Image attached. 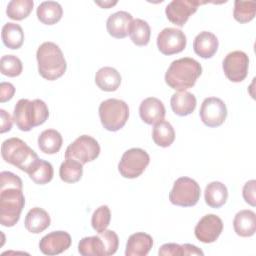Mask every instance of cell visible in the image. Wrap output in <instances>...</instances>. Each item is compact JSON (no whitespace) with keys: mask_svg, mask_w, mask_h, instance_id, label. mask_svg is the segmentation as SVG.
<instances>
[{"mask_svg":"<svg viewBox=\"0 0 256 256\" xmlns=\"http://www.w3.org/2000/svg\"><path fill=\"white\" fill-rule=\"evenodd\" d=\"M23 183L19 176L9 171L0 173V223L13 227L25 205Z\"/></svg>","mask_w":256,"mask_h":256,"instance_id":"cell-1","label":"cell"},{"mask_svg":"<svg viewBox=\"0 0 256 256\" xmlns=\"http://www.w3.org/2000/svg\"><path fill=\"white\" fill-rule=\"evenodd\" d=\"M202 74L201 64L190 57L174 60L165 73L166 84L176 91H186L193 87Z\"/></svg>","mask_w":256,"mask_h":256,"instance_id":"cell-2","label":"cell"},{"mask_svg":"<svg viewBox=\"0 0 256 256\" xmlns=\"http://www.w3.org/2000/svg\"><path fill=\"white\" fill-rule=\"evenodd\" d=\"M38 72L46 80L53 81L64 75L67 64L60 47L54 42L42 43L36 52Z\"/></svg>","mask_w":256,"mask_h":256,"instance_id":"cell-3","label":"cell"},{"mask_svg":"<svg viewBox=\"0 0 256 256\" xmlns=\"http://www.w3.org/2000/svg\"><path fill=\"white\" fill-rule=\"evenodd\" d=\"M49 110L46 103L41 99H20L13 112V121L21 131H30L36 126L46 122Z\"/></svg>","mask_w":256,"mask_h":256,"instance_id":"cell-4","label":"cell"},{"mask_svg":"<svg viewBox=\"0 0 256 256\" xmlns=\"http://www.w3.org/2000/svg\"><path fill=\"white\" fill-rule=\"evenodd\" d=\"M1 155L5 162L16 166L24 172H27L32 164L39 159L36 152L17 137L3 141L1 145Z\"/></svg>","mask_w":256,"mask_h":256,"instance_id":"cell-5","label":"cell"},{"mask_svg":"<svg viewBox=\"0 0 256 256\" xmlns=\"http://www.w3.org/2000/svg\"><path fill=\"white\" fill-rule=\"evenodd\" d=\"M98 112L102 126L112 132L123 128L129 117L128 104L116 98L102 101L99 105Z\"/></svg>","mask_w":256,"mask_h":256,"instance_id":"cell-6","label":"cell"},{"mask_svg":"<svg viewBox=\"0 0 256 256\" xmlns=\"http://www.w3.org/2000/svg\"><path fill=\"white\" fill-rule=\"evenodd\" d=\"M200 193V186L194 179L180 177L173 184L169 193V200L176 206L191 207L198 203Z\"/></svg>","mask_w":256,"mask_h":256,"instance_id":"cell-7","label":"cell"},{"mask_svg":"<svg viewBox=\"0 0 256 256\" xmlns=\"http://www.w3.org/2000/svg\"><path fill=\"white\" fill-rule=\"evenodd\" d=\"M150 162L149 154L141 148H131L125 151L118 164V171L124 178L139 177Z\"/></svg>","mask_w":256,"mask_h":256,"instance_id":"cell-8","label":"cell"},{"mask_svg":"<svg viewBox=\"0 0 256 256\" xmlns=\"http://www.w3.org/2000/svg\"><path fill=\"white\" fill-rule=\"evenodd\" d=\"M100 154V145L89 135H81L75 139L65 151V159L77 160L82 165L95 160Z\"/></svg>","mask_w":256,"mask_h":256,"instance_id":"cell-9","label":"cell"},{"mask_svg":"<svg viewBox=\"0 0 256 256\" xmlns=\"http://www.w3.org/2000/svg\"><path fill=\"white\" fill-rule=\"evenodd\" d=\"M249 58L243 51L236 50L228 53L222 63V68L228 80L238 83L243 81L248 74Z\"/></svg>","mask_w":256,"mask_h":256,"instance_id":"cell-10","label":"cell"},{"mask_svg":"<svg viewBox=\"0 0 256 256\" xmlns=\"http://www.w3.org/2000/svg\"><path fill=\"white\" fill-rule=\"evenodd\" d=\"M199 115L206 126L214 128L224 123L227 117V108L220 98L208 97L203 100Z\"/></svg>","mask_w":256,"mask_h":256,"instance_id":"cell-11","label":"cell"},{"mask_svg":"<svg viewBox=\"0 0 256 256\" xmlns=\"http://www.w3.org/2000/svg\"><path fill=\"white\" fill-rule=\"evenodd\" d=\"M207 1L200 0H173L165 8V14L167 19L182 27L185 25L189 17L194 14L201 4H205Z\"/></svg>","mask_w":256,"mask_h":256,"instance_id":"cell-12","label":"cell"},{"mask_svg":"<svg viewBox=\"0 0 256 256\" xmlns=\"http://www.w3.org/2000/svg\"><path fill=\"white\" fill-rule=\"evenodd\" d=\"M186 36L180 29L167 27L157 36V47L164 55H173L182 52L186 47Z\"/></svg>","mask_w":256,"mask_h":256,"instance_id":"cell-13","label":"cell"},{"mask_svg":"<svg viewBox=\"0 0 256 256\" xmlns=\"http://www.w3.org/2000/svg\"><path fill=\"white\" fill-rule=\"evenodd\" d=\"M223 230V222L215 214L203 216L196 224L194 233L195 237L202 243H213L220 236Z\"/></svg>","mask_w":256,"mask_h":256,"instance_id":"cell-14","label":"cell"},{"mask_svg":"<svg viewBox=\"0 0 256 256\" xmlns=\"http://www.w3.org/2000/svg\"><path fill=\"white\" fill-rule=\"evenodd\" d=\"M72 243L69 233L65 231H53L41 238L39 249L45 255H58L66 251Z\"/></svg>","mask_w":256,"mask_h":256,"instance_id":"cell-15","label":"cell"},{"mask_svg":"<svg viewBox=\"0 0 256 256\" xmlns=\"http://www.w3.org/2000/svg\"><path fill=\"white\" fill-rule=\"evenodd\" d=\"M165 107L163 102L155 97H148L144 99L139 106V115L143 122L148 125L156 124L164 120Z\"/></svg>","mask_w":256,"mask_h":256,"instance_id":"cell-16","label":"cell"},{"mask_svg":"<svg viewBox=\"0 0 256 256\" xmlns=\"http://www.w3.org/2000/svg\"><path fill=\"white\" fill-rule=\"evenodd\" d=\"M133 21V17L126 11H117L111 14L106 22V28L110 36L122 39L129 34L130 24Z\"/></svg>","mask_w":256,"mask_h":256,"instance_id":"cell-17","label":"cell"},{"mask_svg":"<svg viewBox=\"0 0 256 256\" xmlns=\"http://www.w3.org/2000/svg\"><path fill=\"white\" fill-rule=\"evenodd\" d=\"M219 46L216 35L209 31L200 32L193 41L194 52L201 58L208 59L214 56Z\"/></svg>","mask_w":256,"mask_h":256,"instance_id":"cell-18","label":"cell"},{"mask_svg":"<svg viewBox=\"0 0 256 256\" xmlns=\"http://www.w3.org/2000/svg\"><path fill=\"white\" fill-rule=\"evenodd\" d=\"M153 246L152 237L144 232H137L129 236L126 243V256H146Z\"/></svg>","mask_w":256,"mask_h":256,"instance_id":"cell-19","label":"cell"},{"mask_svg":"<svg viewBox=\"0 0 256 256\" xmlns=\"http://www.w3.org/2000/svg\"><path fill=\"white\" fill-rule=\"evenodd\" d=\"M233 227L238 236H253L256 232V214L252 210H240L234 217Z\"/></svg>","mask_w":256,"mask_h":256,"instance_id":"cell-20","label":"cell"},{"mask_svg":"<svg viewBox=\"0 0 256 256\" xmlns=\"http://www.w3.org/2000/svg\"><path fill=\"white\" fill-rule=\"evenodd\" d=\"M78 252L83 256H109L107 245L100 233L82 238L78 243Z\"/></svg>","mask_w":256,"mask_h":256,"instance_id":"cell-21","label":"cell"},{"mask_svg":"<svg viewBox=\"0 0 256 256\" xmlns=\"http://www.w3.org/2000/svg\"><path fill=\"white\" fill-rule=\"evenodd\" d=\"M51 223L47 211L40 207H34L28 211L25 217V228L33 234H38L46 230Z\"/></svg>","mask_w":256,"mask_h":256,"instance_id":"cell-22","label":"cell"},{"mask_svg":"<svg viewBox=\"0 0 256 256\" xmlns=\"http://www.w3.org/2000/svg\"><path fill=\"white\" fill-rule=\"evenodd\" d=\"M196 97L188 91H178L171 96L172 111L178 116L190 115L196 108Z\"/></svg>","mask_w":256,"mask_h":256,"instance_id":"cell-23","label":"cell"},{"mask_svg":"<svg viewBox=\"0 0 256 256\" xmlns=\"http://www.w3.org/2000/svg\"><path fill=\"white\" fill-rule=\"evenodd\" d=\"M95 83L102 91L113 92L121 84V75L113 67H102L95 74Z\"/></svg>","mask_w":256,"mask_h":256,"instance_id":"cell-24","label":"cell"},{"mask_svg":"<svg viewBox=\"0 0 256 256\" xmlns=\"http://www.w3.org/2000/svg\"><path fill=\"white\" fill-rule=\"evenodd\" d=\"M206 204L211 208H220L228 199L227 187L219 181L209 183L204 191Z\"/></svg>","mask_w":256,"mask_h":256,"instance_id":"cell-25","label":"cell"},{"mask_svg":"<svg viewBox=\"0 0 256 256\" xmlns=\"http://www.w3.org/2000/svg\"><path fill=\"white\" fill-rule=\"evenodd\" d=\"M37 18L46 25H53L60 21L63 15L61 5L56 1H44L37 7Z\"/></svg>","mask_w":256,"mask_h":256,"instance_id":"cell-26","label":"cell"},{"mask_svg":"<svg viewBox=\"0 0 256 256\" xmlns=\"http://www.w3.org/2000/svg\"><path fill=\"white\" fill-rule=\"evenodd\" d=\"M63 139L55 129H46L38 137L39 149L45 154H56L62 147Z\"/></svg>","mask_w":256,"mask_h":256,"instance_id":"cell-27","label":"cell"},{"mask_svg":"<svg viewBox=\"0 0 256 256\" xmlns=\"http://www.w3.org/2000/svg\"><path fill=\"white\" fill-rule=\"evenodd\" d=\"M26 173L36 184L44 185L52 180L54 170L50 162L39 158L32 164Z\"/></svg>","mask_w":256,"mask_h":256,"instance_id":"cell-28","label":"cell"},{"mask_svg":"<svg viewBox=\"0 0 256 256\" xmlns=\"http://www.w3.org/2000/svg\"><path fill=\"white\" fill-rule=\"evenodd\" d=\"M2 41L9 49H19L24 42V32L19 24L7 22L2 27Z\"/></svg>","mask_w":256,"mask_h":256,"instance_id":"cell-29","label":"cell"},{"mask_svg":"<svg viewBox=\"0 0 256 256\" xmlns=\"http://www.w3.org/2000/svg\"><path fill=\"white\" fill-rule=\"evenodd\" d=\"M152 139L154 143L160 147H169L175 140V131L173 126L165 120L157 122L153 127Z\"/></svg>","mask_w":256,"mask_h":256,"instance_id":"cell-30","label":"cell"},{"mask_svg":"<svg viewBox=\"0 0 256 256\" xmlns=\"http://www.w3.org/2000/svg\"><path fill=\"white\" fill-rule=\"evenodd\" d=\"M151 29L149 24L140 18L133 19L129 28V36L137 46H145L149 43Z\"/></svg>","mask_w":256,"mask_h":256,"instance_id":"cell-31","label":"cell"},{"mask_svg":"<svg viewBox=\"0 0 256 256\" xmlns=\"http://www.w3.org/2000/svg\"><path fill=\"white\" fill-rule=\"evenodd\" d=\"M83 174V165L77 160L66 158L60 165L59 175L62 181L66 183L78 182Z\"/></svg>","mask_w":256,"mask_h":256,"instance_id":"cell-32","label":"cell"},{"mask_svg":"<svg viewBox=\"0 0 256 256\" xmlns=\"http://www.w3.org/2000/svg\"><path fill=\"white\" fill-rule=\"evenodd\" d=\"M33 6L32 0H11L7 5L6 14L12 20H23L29 16Z\"/></svg>","mask_w":256,"mask_h":256,"instance_id":"cell-33","label":"cell"},{"mask_svg":"<svg viewBox=\"0 0 256 256\" xmlns=\"http://www.w3.org/2000/svg\"><path fill=\"white\" fill-rule=\"evenodd\" d=\"M256 14V3L254 1L236 0L234 2L233 17L239 23H247L254 19Z\"/></svg>","mask_w":256,"mask_h":256,"instance_id":"cell-34","label":"cell"},{"mask_svg":"<svg viewBox=\"0 0 256 256\" xmlns=\"http://www.w3.org/2000/svg\"><path fill=\"white\" fill-rule=\"evenodd\" d=\"M1 73L8 77H16L22 73L23 65L15 55H4L0 59Z\"/></svg>","mask_w":256,"mask_h":256,"instance_id":"cell-35","label":"cell"},{"mask_svg":"<svg viewBox=\"0 0 256 256\" xmlns=\"http://www.w3.org/2000/svg\"><path fill=\"white\" fill-rule=\"evenodd\" d=\"M111 220V212L107 205H102L98 207L92 215L91 225L92 228L97 232H103L107 229Z\"/></svg>","mask_w":256,"mask_h":256,"instance_id":"cell-36","label":"cell"},{"mask_svg":"<svg viewBox=\"0 0 256 256\" xmlns=\"http://www.w3.org/2000/svg\"><path fill=\"white\" fill-rule=\"evenodd\" d=\"M255 186H256V181L255 180H250L246 182L243 186L242 190V195L246 203H248L251 206L256 205V196H255Z\"/></svg>","mask_w":256,"mask_h":256,"instance_id":"cell-37","label":"cell"},{"mask_svg":"<svg viewBox=\"0 0 256 256\" xmlns=\"http://www.w3.org/2000/svg\"><path fill=\"white\" fill-rule=\"evenodd\" d=\"M158 254L161 256H180L184 255V252L182 245L176 243H166L159 248Z\"/></svg>","mask_w":256,"mask_h":256,"instance_id":"cell-38","label":"cell"},{"mask_svg":"<svg viewBox=\"0 0 256 256\" xmlns=\"http://www.w3.org/2000/svg\"><path fill=\"white\" fill-rule=\"evenodd\" d=\"M15 94V87L9 82H2L0 84V101L2 103L9 101Z\"/></svg>","mask_w":256,"mask_h":256,"instance_id":"cell-39","label":"cell"},{"mask_svg":"<svg viewBox=\"0 0 256 256\" xmlns=\"http://www.w3.org/2000/svg\"><path fill=\"white\" fill-rule=\"evenodd\" d=\"M0 115H1L0 132L1 133H5L7 131H10L11 128H12V123H13L12 117L4 109H0Z\"/></svg>","mask_w":256,"mask_h":256,"instance_id":"cell-40","label":"cell"},{"mask_svg":"<svg viewBox=\"0 0 256 256\" xmlns=\"http://www.w3.org/2000/svg\"><path fill=\"white\" fill-rule=\"evenodd\" d=\"M183 252L184 255H204L203 251L199 249L197 246L192 245V244H183Z\"/></svg>","mask_w":256,"mask_h":256,"instance_id":"cell-41","label":"cell"},{"mask_svg":"<svg viewBox=\"0 0 256 256\" xmlns=\"http://www.w3.org/2000/svg\"><path fill=\"white\" fill-rule=\"evenodd\" d=\"M97 5L105 8V9H108L109 7L115 5L117 3V1H114V2H111V1H104V2H95Z\"/></svg>","mask_w":256,"mask_h":256,"instance_id":"cell-42","label":"cell"}]
</instances>
